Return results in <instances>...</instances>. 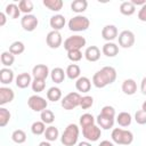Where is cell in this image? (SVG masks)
Listing matches in <instances>:
<instances>
[{
  "label": "cell",
  "instance_id": "obj_1",
  "mask_svg": "<svg viewBox=\"0 0 146 146\" xmlns=\"http://www.w3.org/2000/svg\"><path fill=\"white\" fill-rule=\"evenodd\" d=\"M116 79V71L112 66H104L102 70L97 71L92 76V83L96 88H104L112 84Z\"/></svg>",
  "mask_w": 146,
  "mask_h": 146
},
{
  "label": "cell",
  "instance_id": "obj_2",
  "mask_svg": "<svg viewBox=\"0 0 146 146\" xmlns=\"http://www.w3.org/2000/svg\"><path fill=\"white\" fill-rule=\"evenodd\" d=\"M114 119H115V110L113 106L106 105L102 108L100 113L96 117V122L99 128L108 130L113 128L114 125Z\"/></svg>",
  "mask_w": 146,
  "mask_h": 146
},
{
  "label": "cell",
  "instance_id": "obj_3",
  "mask_svg": "<svg viewBox=\"0 0 146 146\" xmlns=\"http://www.w3.org/2000/svg\"><path fill=\"white\" fill-rule=\"evenodd\" d=\"M79 133H80V130H79V127L74 123H71L68 124L62 137H60V141L64 146H74L76 143H78V139H79Z\"/></svg>",
  "mask_w": 146,
  "mask_h": 146
},
{
  "label": "cell",
  "instance_id": "obj_4",
  "mask_svg": "<svg viewBox=\"0 0 146 146\" xmlns=\"http://www.w3.org/2000/svg\"><path fill=\"white\" fill-rule=\"evenodd\" d=\"M111 137L112 140L119 145H130L133 141V133L129 130H124L121 128L113 129Z\"/></svg>",
  "mask_w": 146,
  "mask_h": 146
},
{
  "label": "cell",
  "instance_id": "obj_5",
  "mask_svg": "<svg viewBox=\"0 0 146 146\" xmlns=\"http://www.w3.org/2000/svg\"><path fill=\"white\" fill-rule=\"evenodd\" d=\"M90 26V21L88 17L82 15H76L68 21V29L73 32H82L86 31Z\"/></svg>",
  "mask_w": 146,
  "mask_h": 146
},
{
  "label": "cell",
  "instance_id": "obj_6",
  "mask_svg": "<svg viewBox=\"0 0 146 146\" xmlns=\"http://www.w3.org/2000/svg\"><path fill=\"white\" fill-rule=\"evenodd\" d=\"M80 102H81V96L79 92H70L60 100V105L64 110L71 111L80 106Z\"/></svg>",
  "mask_w": 146,
  "mask_h": 146
},
{
  "label": "cell",
  "instance_id": "obj_7",
  "mask_svg": "<svg viewBox=\"0 0 146 146\" xmlns=\"http://www.w3.org/2000/svg\"><path fill=\"white\" fill-rule=\"evenodd\" d=\"M86 39L84 36L81 35H72L68 36L65 41H64V48L66 51L70 50H80L82 47L86 46Z\"/></svg>",
  "mask_w": 146,
  "mask_h": 146
},
{
  "label": "cell",
  "instance_id": "obj_8",
  "mask_svg": "<svg viewBox=\"0 0 146 146\" xmlns=\"http://www.w3.org/2000/svg\"><path fill=\"white\" fill-rule=\"evenodd\" d=\"M27 105L34 112H42V111H44L47 108L48 102L43 97H41L39 95H32L27 99Z\"/></svg>",
  "mask_w": 146,
  "mask_h": 146
},
{
  "label": "cell",
  "instance_id": "obj_9",
  "mask_svg": "<svg viewBox=\"0 0 146 146\" xmlns=\"http://www.w3.org/2000/svg\"><path fill=\"white\" fill-rule=\"evenodd\" d=\"M82 133H83V137L88 141H97L102 136V130L98 125L92 124V125H89L87 128H83Z\"/></svg>",
  "mask_w": 146,
  "mask_h": 146
},
{
  "label": "cell",
  "instance_id": "obj_10",
  "mask_svg": "<svg viewBox=\"0 0 146 146\" xmlns=\"http://www.w3.org/2000/svg\"><path fill=\"white\" fill-rule=\"evenodd\" d=\"M39 24V21L36 18V16L32 15V14H29V15H24L22 18H21V25L23 27L24 31H27V32H32L36 29Z\"/></svg>",
  "mask_w": 146,
  "mask_h": 146
},
{
  "label": "cell",
  "instance_id": "obj_11",
  "mask_svg": "<svg viewBox=\"0 0 146 146\" xmlns=\"http://www.w3.org/2000/svg\"><path fill=\"white\" fill-rule=\"evenodd\" d=\"M135 43V34L130 30H124L119 34V46L122 48H131Z\"/></svg>",
  "mask_w": 146,
  "mask_h": 146
},
{
  "label": "cell",
  "instance_id": "obj_12",
  "mask_svg": "<svg viewBox=\"0 0 146 146\" xmlns=\"http://www.w3.org/2000/svg\"><path fill=\"white\" fill-rule=\"evenodd\" d=\"M46 42L48 44L49 48L51 49H57L62 46L63 39H62V34L59 33V31H50L47 36H46Z\"/></svg>",
  "mask_w": 146,
  "mask_h": 146
},
{
  "label": "cell",
  "instance_id": "obj_13",
  "mask_svg": "<svg viewBox=\"0 0 146 146\" xmlns=\"http://www.w3.org/2000/svg\"><path fill=\"white\" fill-rule=\"evenodd\" d=\"M49 74H50L49 68H48V66L44 65V64H36V65L32 68V75H33L34 79L46 80Z\"/></svg>",
  "mask_w": 146,
  "mask_h": 146
},
{
  "label": "cell",
  "instance_id": "obj_14",
  "mask_svg": "<svg viewBox=\"0 0 146 146\" xmlns=\"http://www.w3.org/2000/svg\"><path fill=\"white\" fill-rule=\"evenodd\" d=\"M102 36L107 42L113 41L117 36V29L115 25H105L102 30Z\"/></svg>",
  "mask_w": 146,
  "mask_h": 146
},
{
  "label": "cell",
  "instance_id": "obj_15",
  "mask_svg": "<svg viewBox=\"0 0 146 146\" xmlns=\"http://www.w3.org/2000/svg\"><path fill=\"white\" fill-rule=\"evenodd\" d=\"M15 97L14 90L8 88V87H1L0 88V105L3 106L10 102H13Z\"/></svg>",
  "mask_w": 146,
  "mask_h": 146
},
{
  "label": "cell",
  "instance_id": "obj_16",
  "mask_svg": "<svg viewBox=\"0 0 146 146\" xmlns=\"http://www.w3.org/2000/svg\"><path fill=\"white\" fill-rule=\"evenodd\" d=\"M15 83H16V87L17 88H21V89H25L27 88L30 84H32V78L29 73L26 72H23L21 74H18L15 79Z\"/></svg>",
  "mask_w": 146,
  "mask_h": 146
},
{
  "label": "cell",
  "instance_id": "obj_17",
  "mask_svg": "<svg viewBox=\"0 0 146 146\" xmlns=\"http://www.w3.org/2000/svg\"><path fill=\"white\" fill-rule=\"evenodd\" d=\"M65 23H66L65 17L63 15H60V14H57V15L51 16L50 17V21H49V24H50V26L52 27L54 31L62 30L65 26Z\"/></svg>",
  "mask_w": 146,
  "mask_h": 146
},
{
  "label": "cell",
  "instance_id": "obj_18",
  "mask_svg": "<svg viewBox=\"0 0 146 146\" xmlns=\"http://www.w3.org/2000/svg\"><path fill=\"white\" fill-rule=\"evenodd\" d=\"M84 57L88 62H97L100 58V50L97 46H90L84 51Z\"/></svg>",
  "mask_w": 146,
  "mask_h": 146
},
{
  "label": "cell",
  "instance_id": "obj_19",
  "mask_svg": "<svg viewBox=\"0 0 146 146\" xmlns=\"http://www.w3.org/2000/svg\"><path fill=\"white\" fill-rule=\"evenodd\" d=\"M122 91L128 95V96H131V95H135L136 91H137V83L133 79H125L123 82H122V87H121Z\"/></svg>",
  "mask_w": 146,
  "mask_h": 146
},
{
  "label": "cell",
  "instance_id": "obj_20",
  "mask_svg": "<svg viewBox=\"0 0 146 146\" xmlns=\"http://www.w3.org/2000/svg\"><path fill=\"white\" fill-rule=\"evenodd\" d=\"M75 88L80 92H88L91 88V81L87 76H80L75 82Z\"/></svg>",
  "mask_w": 146,
  "mask_h": 146
},
{
  "label": "cell",
  "instance_id": "obj_21",
  "mask_svg": "<svg viewBox=\"0 0 146 146\" xmlns=\"http://www.w3.org/2000/svg\"><path fill=\"white\" fill-rule=\"evenodd\" d=\"M102 51L106 57H115L119 52V46L115 44L114 42H106L103 46Z\"/></svg>",
  "mask_w": 146,
  "mask_h": 146
},
{
  "label": "cell",
  "instance_id": "obj_22",
  "mask_svg": "<svg viewBox=\"0 0 146 146\" xmlns=\"http://www.w3.org/2000/svg\"><path fill=\"white\" fill-rule=\"evenodd\" d=\"M14 80V72L9 67H2L0 70V81L2 84H10Z\"/></svg>",
  "mask_w": 146,
  "mask_h": 146
},
{
  "label": "cell",
  "instance_id": "obj_23",
  "mask_svg": "<svg viewBox=\"0 0 146 146\" xmlns=\"http://www.w3.org/2000/svg\"><path fill=\"white\" fill-rule=\"evenodd\" d=\"M65 75H66V73L64 72V70L62 67H55L50 72V78H51L52 82H55V83H62L65 79Z\"/></svg>",
  "mask_w": 146,
  "mask_h": 146
},
{
  "label": "cell",
  "instance_id": "obj_24",
  "mask_svg": "<svg viewBox=\"0 0 146 146\" xmlns=\"http://www.w3.org/2000/svg\"><path fill=\"white\" fill-rule=\"evenodd\" d=\"M136 11V6L131 1H123L120 5V13L124 16H131Z\"/></svg>",
  "mask_w": 146,
  "mask_h": 146
},
{
  "label": "cell",
  "instance_id": "obj_25",
  "mask_svg": "<svg viewBox=\"0 0 146 146\" xmlns=\"http://www.w3.org/2000/svg\"><path fill=\"white\" fill-rule=\"evenodd\" d=\"M5 14H6L9 18L16 19V18H18L19 15H21V10H19V8H18V6H17L16 3H9V5H7L6 8H5Z\"/></svg>",
  "mask_w": 146,
  "mask_h": 146
},
{
  "label": "cell",
  "instance_id": "obj_26",
  "mask_svg": "<svg viewBox=\"0 0 146 146\" xmlns=\"http://www.w3.org/2000/svg\"><path fill=\"white\" fill-rule=\"evenodd\" d=\"M65 73H66V75H67L68 79H71V80H78L80 78L81 70H80L79 65H76V64H70L66 67Z\"/></svg>",
  "mask_w": 146,
  "mask_h": 146
},
{
  "label": "cell",
  "instance_id": "obj_27",
  "mask_svg": "<svg viewBox=\"0 0 146 146\" xmlns=\"http://www.w3.org/2000/svg\"><path fill=\"white\" fill-rule=\"evenodd\" d=\"M131 121H132L131 114L128 113V112H121L116 116V122L121 127H128V125H130L131 124Z\"/></svg>",
  "mask_w": 146,
  "mask_h": 146
},
{
  "label": "cell",
  "instance_id": "obj_28",
  "mask_svg": "<svg viewBox=\"0 0 146 146\" xmlns=\"http://www.w3.org/2000/svg\"><path fill=\"white\" fill-rule=\"evenodd\" d=\"M42 3L44 7H47L51 11H59L64 5L62 0H43Z\"/></svg>",
  "mask_w": 146,
  "mask_h": 146
},
{
  "label": "cell",
  "instance_id": "obj_29",
  "mask_svg": "<svg viewBox=\"0 0 146 146\" xmlns=\"http://www.w3.org/2000/svg\"><path fill=\"white\" fill-rule=\"evenodd\" d=\"M87 7H88L87 0H74V1L71 3V9H72V11H74V13H76V14H80V13L86 11Z\"/></svg>",
  "mask_w": 146,
  "mask_h": 146
},
{
  "label": "cell",
  "instance_id": "obj_30",
  "mask_svg": "<svg viewBox=\"0 0 146 146\" xmlns=\"http://www.w3.org/2000/svg\"><path fill=\"white\" fill-rule=\"evenodd\" d=\"M47 98L50 102H58L62 98V90L58 87H51L47 91Z\"/></svg>",
  "mask_w": 146,
  "mask_h": 146
},
{
  "label": "cell",
  "instance_id": "obj_31",
  "mask_svg": "<svg viewBox=\"0 0 146 146\" xmlns=\"http://www.w3.org/2000/svg\"><path fill=\"white\" fill-rule=\"evenodd\" d=\"M79 122H80V125H81V128L83 129V128H87V127H89V125H92V124H95V122H96V119L94 117V115H92V114L86 113V114H82V115L80 116V120H79Z\"/></svg>",
  "mask_w": 146,
  "mask_h": 146
},
{
  "label": "cell",
  "instance_id": "obj_32",
  "mask_svg": "<svg viewBox=\"0 0 146 146\" xmlns=\"http://www.w3.org/2000/svg\"><path fill=\"white\" fill-rule=\"evenodd\" d=\"M58 136H59V131L54 125L48 127L44 131V137H46V140H48V141H55L58 138Z\"/></svg>",
  "mask_w": 146,
  "mask_h": 146
},
{
  "label": "cell",
  "instance_id": "obj_33",
  "mask_svg": "<svg viewBox=\"0 0 146 146\" xmlns=\"http://www.w3.org/2000/svg\"><path fill=\"white\" fill-rule=\"evenodd\" d=\"M1 64L5 66V67H10L14 62H15V56L9 52V51H3L1 52Z\"/></svg>",
  "mask_w": 146,
  "mask_h": 146
},
{
  "label": "cell",
  "instance_id": "obj_34",
  "mask_svg": "<svg viewBox=\"0 0 146 146\" xmlns=\"http://www.w3.org/2000/svg\"><path fill=\"white\" fill-rule=\"evenodd\" d=\"M24 50H25V46L22 41H15L9 46V52H11L14 56L23 54Z\"/></svg>",
  "mask_w": 146,
  "mask_h": 146
},
{
  "label": "cell",
  "instance_id": "obj_35",
  "mask_svg": "<svg viewBox=\"0 0 146 146\" xmlns=\"http://www.w3.org/2000/svg\"><path fill=\"white\" fill-rule=\"evenodd\" d=\"M46 129H47V128H46V123H43L42 121H35V122H33L32 125H31V131H32V133H33V135H36V136L44 133Z\"/></svg>",
  "mask_w": 146,
  "mask_h": 146
},
{
  "label": "cell",
  "instance_id": "obj_36",
  "mask_svg": "<svg viewBox=\"0 0 146 146\" xmlns=\"http://www.w3.org/2000/svg\"><path fill=\"white\" fill-rule=\"evenodd\" d=\"M18 8L22 13H24L25 15H29L33 10V2L31 0H21L18 2Z\"/></svg>",
  "mask_w": 146,
  "mask_h": 146
},
{
  "label": "cell",
  "instance_id": "obj_37",
  "mask_svg": "<svg viewBox=\"0 0 146 146\" xmlns=\"http://www.w3.org/2000/svg\"><path fill=\"white\" fill-rule=\"evenodd\" d=\"M11 139L16 144H23L26 140V133L22 129H17L11 133Z\"/></svg>",
  "mask_w": 146,
  "mask_h": 146
},
{
  "label": "cell",
  "instance_id": "obj_38",
  "mask_svg": "<svg viewBox=\"0 0 146 146\" xmlns=\"http://www.w3.org/2000/svg\"><path fill=\"white\" fill-rule=\"evenodd\" d=\"M10 112L5 108V107H0V127L3 128L8 124L9 120H10Z\"/></svg>",
  "mask_w": 146,
  "mask_h": 146
},
{
  "label": "cell",
  "instance_id": "obj_39",
  "mask_svg": "<svg viewBox=\"0 0 146 146\" xmlns=\"http://www.w3.org/2000/svg\"><path fill=\"white\" fill-rule=\"evenodd\" d=\"M40 117H41V121H42L43 123H46V124H51V123L55 121V114H54L52 111H50V110H44V111H42Z\"/></svg>",
  "mask_w": 146,
  "mask_h": 146
},
{
  "label": "cell",
  "instance_id": "obj_40",
  "mask_svg": "<svg viewBox=\"0 0 146 146\" xmlns=\"http://www.w3.org/2000/svg\"><path fill=\"white\" fill-rule=\"evenodd\" d=\"M31 87H32V90H33L34 92H36V94H38V92H41V91H43L44 88H46V80L34 79V80L32 81Z\"/></svg>",
  "mask_w": 146,
  "mask_h": 146
},
{
  "label": "cell",
  "instance_id": "obj_41",
  "mask_svg": "<svg viewBox=\"0 0 146 146\" xmlns=\"http://www.w3.org/2000/svg\"><path fill=\"white\" fill-rule=\"evenodd\" d=\"M94 105V98L91 96H83L81 97V102H80V107L82 110H88Z\"/></svg>",
  "mask_w": 146,
  "mask_h": 146
},
{
  "label": "cell",
  "instance_id": "obj_42",
  "mask_svg": "<svg viewBox=\"0 0 146 146\" xmlns=\"http://www.w3.org/2000/svg\"><path fill=\"white\" fill-rule=\"evenodd\" d=\"M67 58L73 63L79 62L82 59V52L81 50H70L67 51Z\"/></svg>",
  "mask_w": 146,
  "mask_h": 146
},
{
  "label": "cell",
  "instance_id": "obj_43",
  "mask_svg": "<svg viewBox=\"0 0 146 146\" xmlns=\"http://www.w3.org/2000/svg\"><path fill=\"white\" fill-rule=\"evenodd\" d=\"M135 120L138 124H146V112L143 110H139L135 114Z\"/></svg>",
  "mask_w": 146,
  "mask_h": 146
},
{
  "label": "cell",
  "instance_id": "obj_44",
  "mask_svg": "<svg viewBox=\"0 0 146 146\" xmlns=\"http://www.w3.org/2000/svg\"><path fill=\"white\" fill-rule=\"evenodd\" d=\"M138 19L141 22H146V3L141 6V8L138 11Z\"/></svg>",
  "mask_w": 146,
  "mask_h": 146
},
{
  "label": "cell",
  "instance_id": "obj_45",
  "mask_svg": "<svg viewBox=\"0 0 146 146\" xmlns=\"http://www.w3.org/2000/svg\"><path fill=\"white\" fill-rule=\"evenodd\" d=\"M140 91L143 95H146V76H144L140 82Z\"/></svg>",
  "mask_w": 146,
  "mask_h": 146
},
{
  "label": "cell",
  "instance_id": "obj_46",
  "mask_svg": "<svg viewBox=\"0 0 146 146\" xmlns=\"http://www.w3.org/2000/svg\"><path fill=\"white\" fill-rule=\"evenodd\" d=\"M7 15L3 13V11H1L0 13V26H3L5 24H6V21H7Z\"/></svg>",
  "mask_w": 146,
  "mask_h": 146
},
{
  "label": "cell",
  "instance_id": "obj_47",
  "mask_svg": "<svg viewBox=\"0 0 146 146\" xmlns=\"http://www.w3.org/2000/svg\"><path fill=\"white\" fill-rule=\"evenodd\" d=\"M131 2L135 5V6H144L146 3L145 0H131Z\"/></svg>",
  "mask_w": 146,
  "mask_h": 146
},
{
  "label": "cell",
  "instance_id": "obj_48",
  "mask_svg": "<svg viewBox=\"0 0 146 146\" xmlns=\"http://www.w3.org/2000/svg\"><path fill=\"white\" fill-rule=\"evenodd\" d=\"M99 146H114V144L110 140H103V141H100Z\"/></svg>",
  "mask_w": 146,
  "mask_h": 146
},
{
  "label": "cell",
  "instance_id": "obj_49",
  "mask_svg": "<svg viewBox=\"0 0 146 146\" xmlns=\"http://www.w3.org/2000/svg\"><path fill=\"white\" fill-rule=\"evenodd\" d=\"M39 146H51V144H50V141L44 140V141H41V143L39 144Z\"/></svg>",
  "mask_w": 146,
  "mask_h": 146
},
{
  "label": "cell",
  "instance_id": "obj_50",
  "mask_svg": "<svg viewBox=\"0 0 146 146\" xmlns=\"http://www.w3.org/2000/svg\"><path fill=\"white\" fill-rule=\"evenodd\" d=\"M78 146H91V144L89 141H81L78 144Z\"/></svg>",
  "mask_w": 146,
  "mask_h": 146
},
{
  "label": "cell",
  "instance_id": "obj_51",
  "mask_svg": "<svg viewBox=\"0 0 146 146\" xmlns=\"http://www.w3.org/2000/svg\"><path fill=\"white\" fill-rule=\"evenodd\" d=\"M141 110L146 112V100H145V102H144V103L141 104Z\"/></svg>",
  "mask_w": 146,
  "mask_h": 146
}]
</instances>
